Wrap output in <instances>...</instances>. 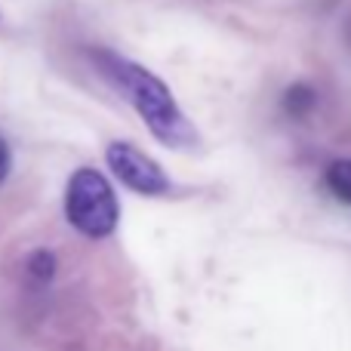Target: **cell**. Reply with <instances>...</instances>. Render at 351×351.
<instances>
[{
  "mask_svg": "<svg viewBox=\"0 0 351 351\" xmlns=\"http://www.w3.org/2000/svg\"><path fill=\"white\" fill-rule=\"evenodd\" d=\"M105 160H108L111 173L117 176V182H123V185L136 194L160 197V194H167L173 188L164 167L154 158H148L142 148L130 145V142H111V145L105 148Z\"/></svg>",
  "mask_w": 351,
  "mask_h": 351,
  "instance_id": "obj_3",
  "label": "cell"
},
{
  "mask_svg": "<svg viewBox=\"0 0 351 351\" xmlns=\"http://www.w3.org/2000/svg\"><path fill=\"white\" fill-rule=\"evenodd\" d=\"M65 216L71 228L90 241L111 237L121 222V204L111 182L93 167L74 170L65 188Z\"/></svg>",
  "mask_w": 351,
  "mask_h": 351,
  "instance_id": "obj_2",
  "label": "cell"
},
{
  "mask_svg": "<svg viewBox=\"0 0 351 351\" xmlns=\"http://www.w3.org/2000/svg\"><path fill=\"white\" fill-rule=\"evenodd\" d=\"M90 59L99 68V74L127 99L130 108L142 117V123L152 130V136L160 145L173 148V152H191V148L200 145L197 127L185 117V111L179 108L170 86L158 74L142 68L139 62L123 59L114 49L96 47L90 49Z\"/></svg>",
  "mask_w": 351,
  "mask_h": 351,
  "instance_id": "obj_1",
  "label": "cell"
},
{
  "mask_svg": "<svg viewBox=\"0 0 351 351\" xmlns=\"http://www.w3.org/2000/svg\"><path fill=\"white\" fill-rule=\"evenodd\" d=\"M28 274L34 280H40V284L53 280V274H56V256L49 253V250H34V253L28 256Z\"/></svg>",
  "mask_w": 351,
  "mask_h": 351,
  "instance_id": "obj_6",
  "label": "cell"
},
{
  "mask_svg": "<svg viewBox=\"0 0 351 351\" xmlns=\"http://www.w3.org/2000/svg\"><path fill=\"white\" fill-rule=\"evenodd\" d=\"M324 185H327V191L333 194L339 204L351 206V160L348 158L333 160V164L324 170Z\"/></svg>",
  "mask_w": 351,
  "mask_h": 351,
  "instance_id": "obj_4",
  "label": "cell"
},
{
  "mask_svg": "<svg viewBox=\"0 0 351 351\" xmlns=\"http://www.w3.org/2000/svg\"><path fill=\"white\" fill-rule=\"evenodd\" d=\"M284 111L290 117H308L317 105V93L311 84H290L284 90V99H280Z\"/></svg>",
  "mask_w": 351,
  "mask_h": 351,
  "instance_id": "obj_5",
  "label": "cell"
},
{
  "mask_svg": "<svg viewBox=\"0 0 351 351\" xmlns=\"http://www.w3.org/2000/svg\"><path fill=\"white\" fill-rule=\"evenodd\" d=\"M10 167H12V154H10V145H6V139L0 136V182L10 176Z\"/></svg>",
  "mask_w": 351,
  "mask_h": 351,
  "instance_id": "obj_7",
  "label": "cell"
}]
</instances>
